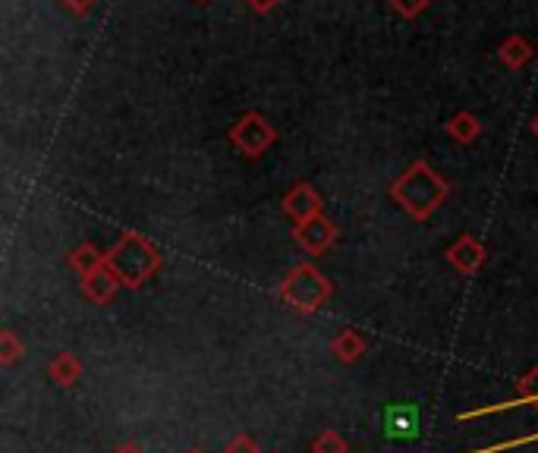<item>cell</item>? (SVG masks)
Returning <instances> with one entry per match:
<instances>
[{
	"label": "cell",
	"instance_id": "25",
	"mask_svg": "<svg viewBox=\"0 0 538 453\" xmlns=\"http://www.w3.org/2000/svg\"><path fill=\"white\" fill-rule=\"evenodd\" d=\"M199 4H208V0H199Z\"/></svg>",
	"mask_w": 538,
	"mask_h": 453
},
{
	"label": "cell",
	"instance_id": "17",
	"mask_svg": "<svg viewBox=\"0 0 538 453\" xmlns=\"http://www.w3.org/2000/svg\"><path fill=\"white\" fill-rule=\"evenodd\" d=\"M227 453H258V444L249 435H240V438H233L227 444Z\"/></svg>",
	"mask_w": 538,
	"mask_h": 453
},
{
	"label": "cell",
	"instance_id": "6",
	"mask_svg": "<svg viewBox=\"0 0 538 453\" xmlns=\"http://www.w3.org/2000/svg\"><path fill=\"white\" fill-rule=\"evenodd\" d=\"M384 435L394 441H410L419 435V409L413 403H391L384 409Z\"/></svg>",
	"mask_w": 538,
	"mask_h": 453
},
{
	"label": "cell",
	"instance_id": "14",
	"mask_svg": "<svg viewBox=\"0 0 538 453\" xmlns=\"http://www.w3.org/2000/svg\"><path fill=\"white\" fill-rule=\"evenodd\" d=\"M334 353H337L343 362H356V359L365 353V343H362V337H359V334H353V331H343V334L334 340Z\"/></svg>",
	"mask_w": 538,
	"mask_h": 453
},
{
	"label": "cell",
	"instance_id": "8",
	"mask_svg": "<svg viewBox=\"0 0 538 453\" xmlns=\"http://www.w3.org/2000/svg\"><path fill=\"white\" fill-rule=\"evenodd\" d=\"M447 262L460 274H476L485 262V246L479 240H472V236H460V240L447 249Z\"/></svg>",
	"mask_w": 538,
	"mask_h": 453
},
{
	"label": "cell",
	"instance_id": "18",
	"mask_svg": "<svg viewBox=\"0 0 538 453\" xmlns=\"http://www.w3.org/2000/svg\"><path fill=\"white\" fill-rule=\"evenodd\" d=\"M63 7H67L73 16H89L92 7H95V0H60Z\"/></svg>",
	"mask_w": 538,
	"mask_h": 453
},
{
	"label": "cell",
	"instance_id": "21",
	"mask_svg": "<svg viewBox=\"0 0 538 453\" xmlns=\"http://www.w3.org/2000/svg\"><path fill=\"white\" fill-rule=\"evenodd\" d=\"M529 441H538V435H532V438H523V441H510V444H498V447H488V450H482V453H501V450L520 447V444H529Z\"/></svg>",
	"mask_w": 538,
	"mask_h": 453
},
{
	"label": "cell",
	"instance_id": "20",
	"mask_svg": "<svg viewBox=\"0 0 538 453\" xmlns=\"http://www.w3.org/2000/svg\"><path fill=\"white\" fill-rule=\"evenodd\" d=\"M4 343H7V353H4V362L10 365V362H13V359L19 356V353H16L19 347H16V340H13V334H10V331L4 334Z\"/></svg>",
	"mask_w": 538,
	"mask_h": 453
},
{
	"label": "cell",
	"instance_id": "3",
	"mask_svg": "<svg viewBox=\"0 0 538 453\" xmlns=\"http://www.w3.org/2000/svg\"><path fill=\"white\" fill-rule=\"evenodd\" d=\"M334 293L331 280L321 274L315 265H296L281 284V296L290 302L299 312H315L328 302V296Z\"/></svg>",
	"mask_w": 538,
	"mask_h": 453
},
{
	"label": "cell",
	"instance_id": "15",
	"mask_svg": "<svg viewBox=\"0 0 538 453\" xmlns=\"http://www.w3.org/2000/svg\"><path fill=\"white\" fill-rule=\"evenodd\" d=\"M315 453H347V444L337 435V431H325V435H318L315 444H312Z\"/></svg>",
	"mask_w": 538,
	"mask_h": 453
},
{
	"label": "cell",
	"instance_id": "23",
	"mask_svg": "<svg viewBox=\"0 0 538 453\" xmlns=\"http://www.w3.org/2000/svg\"><path fill=\"white\" fill-rule=\"evenodd\" d=\"M532 133H535V136H538V117H535V120H532Z\"/></svg>",
	"mask_w": 538,
	"mask_h": 453
},
{
	"label": "cell",
	"instance_id": "16",
	"mask_svg": "<svg viewBox=\"0 0 538 453\" xmlns=\"http://www.w3.org/2000/svg\"><path fill=\"white\" fill-rule=\"evenodd\" d=\"M432 0H391V10L397 13V16H403V19H413V16H419Z\"/></svg>",
	"mask_w": 538,
	"mask_h": 453
},
{
	"label": "cell",
	"instance_id": "2",
	"mask_svg": "<svg viewBox=\"0 0 538 453\" xmlns=\"http://www.w3.org/2000/svg\"><path fill=\"white\" fill-rule=\"evenodd\" d=\"M107 268L117 274L120 284L126 287H142L148 277H155L161 268V252L145 240L142 233L126 230L117 246L107 252Z\"/></svg>",
	"mask_w": 538,
	"mask_h": 453
},
{
	"label": "cell",
	"instance_id": "4",
	"mask_svg": "<svg viewBox=\"0 0 538 453\" xmlns=\"http://www.w3.org/2000/svg\"><path fill=\"white\" fill-rule=\"evenodd\" d=\"M230 139L233 145L243 151V155L249 158H258V155H265V151L277 142V129L262 117V114H246L240 123H236L230 129Z\"/></svg>",
	"mask_w": 538,
	"mask_h": 453
},
{
	"label": "cell",
	"instance_id": "9",
	"mask_svg": "<svg viewBox=\"0 0 538 453\" xmlns=\"http://www.w3.org/2000/svg\"><path fill=\"white\" fill-rule=\"evenodd\" d=\"M117 287H120V280H117V274L111 271V268H98L95 274H89V277H82V293L89 296L92 302H107L114 293H117Z\"/></svg>",
	"mask_w": 538,
	"mask_h": 453
},
{
	"label": "cell",
	"instance_id": "1",
	"mask_svg": "<svg viewBox=\"0 0 538 453\" xmlns=\"http://www.w3.org/2000/svg\"><path fill=\"white\" fill-rule=\"evenodd\" d=\"M447 192H450L447 180H441L438 170L428 167L425 161H416L403 177H397L391 183L394 202L416 221L432 218V214L441 208V202L447 199Z\"/></svg>",
	"mask_w": 538,
	"mask_h": 453
},
{
	"label": "cell",
	"instance_id": "7",
	"mask_svg": "<svg viewBox=\"0 0 538 453\" xmlns=\"http://www.w3.org/2000/svg\"><path fill=\"white\" fill-rule=\"evenodd\" d=\"M284 211L296 221V227H299V224H309V221H315L318 214H321V196L315 192V186L296 183V186L287 192V196H284Z\"/></svg>",
	"mask_w": 538,
	"mask_h": 453
},
{
	"label": "cell",
	"instance_id": "24",
	"mask_svg": "<svg viewBox=\"0 0 538 453\" xmlns=\"http://www.w3.org/2000/svg\"><path fill=\"white\" fill-rule=\"evenodd\" d=\"M186 453H202V450H186Z\"/></svg>",
	"mask_w": 538,
	"mask_h": 453
},
{
	"label": "cell",
	"instance_id": "5",
	"mask_svg": "<svg viewBox=\"0 0 538 453\" xmlns=\"http://www.w3.org/2000/svg\"><path fill=\"white\" fill-rule=\"evenodd\" d=\"M293 240L303 246V252H309V255H325L328 246L337 243V224L331 218H325V214H318L315 221L299 224L293 230Z\"/></svg>",
	"mask_w": 538,
	"mask_h": 453
},
{
	"label": "cell",
	"instance_id": "11",
	"mask_svg": "<svg viewBox=\"0 0 538 453\" xmlns=\"http://www.w3.org/2000/svg\"><path fill=\"white\" fill-rule=\"evenodd\" d=\"M104 265H107V255H101L92 243H82L70 252V268H76L79 277H89Z\"/></svg>",
	"mask_w": 538,
	"mask_h": 453
},
{
	"label": "cell",
	"instance_id": "22",
	"mask_svg": "<svg viewBox=\"0 0 538 453\" xmlns=\"http://www.w3.org/2000/svg\"><path fill=\"white\" fill-rule=\"evenodd\" d=\"M117 453H142V450H139V447H133V444H126V447H120Z\"/></svg>",
	"mask_w": 538,
	"mask_h": 453
},
{
	"label": "cell",
	"instance_id": "10",
	"mask_svg": "<svg viewBox=\"0 0 538 453\" xmlns=\"http://www.w3.org/2000/svg\"><path fill=\"white\" fill-rule=\"evenodd\" d=\"M532 45L523 38V35H510V38H504L501 41V48H498V57H501V63L504 67H510V70H520V67H526V63L532 60Z\"/></svg>",
	"mask_w": 538,
	"mask_h": 453
},
{
	"label": "cell",
	"instance_id": "12",
	"mask_svg": "<svg viewBox=\"0 0 538 453\" xmlns=\"http://www.w3.org/2000/svg\"><path fill=\"white\" fill-rule=\"evenodd\" d=\"M447 133H450V139H457V142L469 145V142H476V139H479L482 126H479V120L472 117L469 111H460V114L450 117V123H447Z\"/></svg>",
	"mask_w": 538,
	"mask_h": 453
},
{
	"label": "cell",
	"instance_id": "19",
	"mask_svg": "<svg viewBox=\"0 0 538 453\" xmlns=\"http://www.w3.org/2000/svg\"><path fill=\"white\" fill-rule=\"evenodd\" d=\"M246 4H249V10H252V13H258V16H268L277 4H281V0H246Z\"/></svg>",
	"mask_w": 538,
	"mask_h": 453
},
{
	"label": "cell",
	"instance_id": "13",
	"mask_svg": "<svg viewBox=\"0 0 538 453\" xmlns=\"http://www.w3.org/2000/svg\"><path fill=\"white\" fill-rule=\"evenodd\" d=\"M48 375L57 381V384H73L79 378V362L70 356V353H60L54 362H48Z\"/></svg>",
	"mask_w": 538,
	"mask_h": 453
}]
</instances>
